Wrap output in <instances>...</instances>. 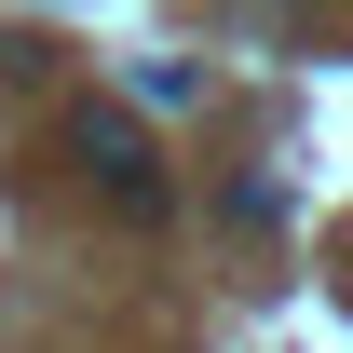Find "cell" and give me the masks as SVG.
Wrapping results in <instances>:
<instances>
[{
  "mask_svg": "<svg viewBox=\"0 0 353 353\" xmlns=\"http://www.w3.org/2000/svg\"><path fill=\"white\" fill-rule=\"evenodd\" d=\"M82 176H109V204L123 218H163V176H150V150H136V123H109V109H82Z\"/></svg>",
  "mask_w": 353,
  "mask_h": 353,
  "instance_id": "obj_1",
  "label": "cell"
}]
</instances>
